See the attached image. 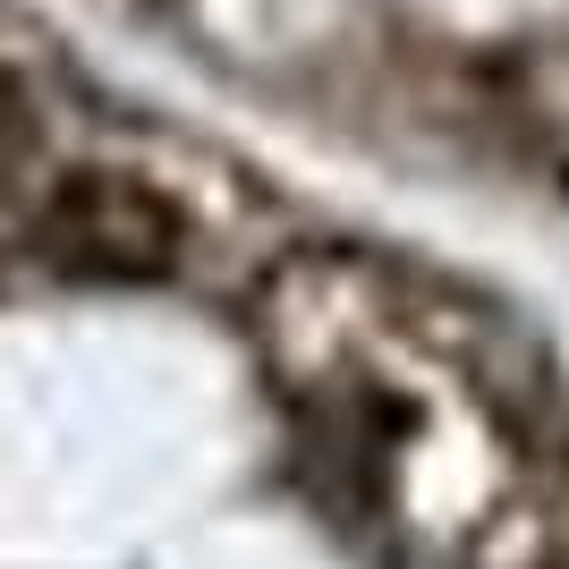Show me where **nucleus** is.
<instances>
[{
  "label": "nucleus",
  "mask_w": 569,
  "mask_h": 569,
  "mask_svg": "<svg viewBox=\"0 0 569 569\" xmlns=\"http://www.w3.org/2000/svg\"><path fill=\"white\" fill-rule=\"evenodd\" d=\"M34 162V111H26V86L18 77H0V196H9V179Z\"/></svg>",
  "instance_id": "f03ea898"
},
{
  "label": "nucleus",
  "mask_w": 569,
  "mask_h": 569,
  "mask_svg": "<svg viewBox=\"0 0 569 569\" xmlns=\"http://www.w3.org/2000/svg\"><path fill=\"white\" fill-rule=\"evenodd\" d=\"M43 256L69 272V281H111V289H144L179 272V247H188V221L153 179H128V170H69L51 188L43 221Z\"/></svg>",
  "instance_id": "f257e3e1"
}]
</instances>
